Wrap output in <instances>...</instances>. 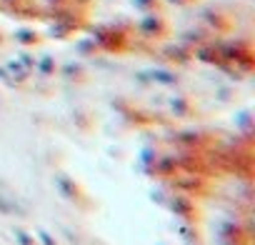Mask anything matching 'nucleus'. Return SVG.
I'll list each match as a JSON object with an SVG mask.
<instances>
[{
	"label": "nucleus",
	"instance_id": "1",
	"mask_svg": "<svg viewBox=\"0 0 255 245\" xmlns=\"http://www.w3.org/2000/svg\"><path fill=\"white\" fill-rule=\"evenodd\" d=\"M55 183H58L60 193H63L68 200H73V203H80V200L85 198L83 188H80V185H78L73 178H68V175H55Z\"/></svg>",
	"mask_w": 255,
	"mask_h": 245
},
{
	"label": "nucleus",
	"instance_id": "2",
	"mask_svg": "<svg viewBox=\"0 0 255 245\" xmlns=\"http://www.w3.org/2000/svg\"><path fill=\"white\" fill-rule=\"evenodd\" d=\"M15 238H18V243L20 245H38V240L35 238H30L28 233H23V230H15Z\"/></svg>",
	"mask_w": 255,
	"mask_h": 245
}]
</instances>
